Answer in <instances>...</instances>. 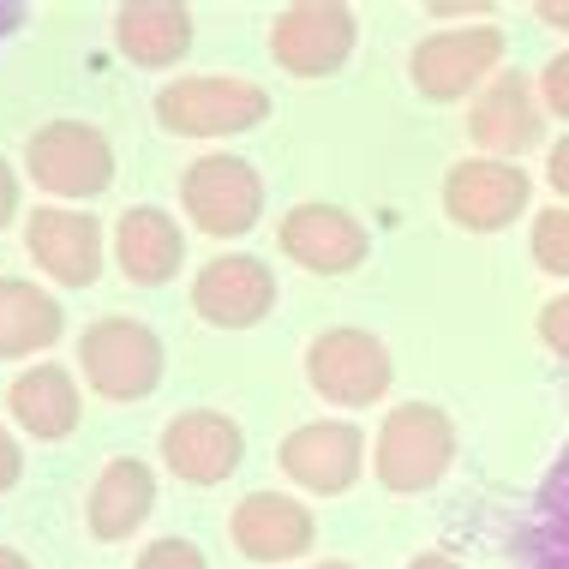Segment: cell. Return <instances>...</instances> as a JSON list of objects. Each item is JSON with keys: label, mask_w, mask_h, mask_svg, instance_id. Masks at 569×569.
Returning a JSON list of instances; mask_svg holds the SVG:
<instances>
[{"label": "cell", "mask_w": 569, "mask_h": 569, "mask_svg": "<svg viewBox=\"0 0 569 569\" xmlns=\"http://www.w3.org/2000/svg\"><path fill=\"white\" fill-rule=\"evenodd\" d=\"M84 383L109 402H138L162 383V342L138 318H97L79 342Z\"/></svg>", "instance_id": "6da1fadb"}, {"label": "cell", "mask_w": 569, "mask_h": 569, "mask_svg": "<svg viewBox=\"0 0 569 569\" xmlns=\"http://www.w3.org/2000/svg\"><path fill=\"white\" fill-rule=\"evenodd\" d=\"M456 461V426L432 402H402L378 432V480L390 491H426Z\"/></svg>", "instance_id": "7a4b0ae2"}, {"label": "cell", "mask_w": 569, "mask_h": 569, "mask_svg": "<svg viewBox=\"0 0 569 569\" xmlns=\"http://www.w3.org/2000/svg\"><path fill=\"white\" fill-rule=\"evenodd\" d=\"M270 97L246 79H222V72H204V79H174L157 97V120L168 132L187 138H222V132H252L264 127Z\"/></svg>", "instance_id": "3957f363"}, {"label": "cell", "mask_w": 569, "mask_h": 569, "mask_svg": "<svg viewBox=\"0 0 569 569\" xmlns=\"http://www.w3.org/2000/svg\"><path fill=\"white\" fill-rule=\"evenodd\" d=\"M24 168L37 174V187L60 198H97L114 180V150L84 120H54V127H37V138L24 144Z\"/></svg>", "instance_id": "277c9868"}, {"label": "cell", "mask_w": 569, "mask_h": 569, "mask_svg": "<svg viewBox=\"0 0 569 569\" xmlns=\"http://www.w3.org/2000/svg\"><path fill=\"white\" fill-rule=\"evenodd\" d=\"M180 204L187 217L217 240H234L258 222L264 210V180H258L252 162L240 157H198L187 174H180Z\"/></svg>", "instance_id": "5b68a950"}, {"label": "cell", "mask_w": 569, "mask_h": 569, "mask_svg": "<svg viewBox=\"0 0 569 569\" xmlns=\"http://www.w3.org/2000/svg\"><path fill=\"white\" fill-rule=\"evenodd\" d=\"M306 378L325 402H342V408H366L390 390L396 366H390V348L366 330H325L312 348H306Z\"/></svg>", "instance_id": "8992f818"}, {"label": "cell", "mask_w": 569, "mask_h": 569, "mask_svg": "<svg viewBox=\"0 0 569 569\" xmlns=\"http://www.w3.org/2000/svg\"><path fill=\"white\" fill-rule=\"evenodd\" d=\"M270 54L282 72L295 79H325L353 54V12L336 0H300V7L276 12L270 30Z\"/></svg>", "instance_id": "52a82bcc"}, {"label": "cell", "mask_w": 569, "mask_h": 569, "mask_svg": "<svg viewBox=\"0 0 569 569\" xmlns=\"http://www.w3.org/2000/svg\"><path fill=\"white\" fill-rule=\"evenodd\" d=\"M528 174L516 162H498V157H473V162H456L443 174V210L450 222L473 228V234H498L510 228L521 210H528Z\"/></svg>", "instance_id": "ba28073f"}, {"label": "cell", "mask_w": 569, "mask_h": 569, "mask_svg": "<svg viewBox=\"0 0 569 569\" xmlns=\"http://www.w3.org/2000/svg\"><path fill=\"white\" fill-rule=\"evenodd\" d=\"M498 60H503V30L473 24V30H438V37H426L420 49H413L408 72H413V84H420V97L456 102L480 79H491Z\"/></svg>", "instance_id": "9c48e42d"}, {"label": "cell", "mask_w": 569, "mask_h": 569, "mask_svg": "<svg viewBox=\"0 0 569 569\" xmlns=\"http://www.w3.org/2000/svg\"><path fill=\"white\" fill-rule=\"evenodd\" d=\"M192 306L204 325L217 330H246L276 306V276L264 270V258H246V252H228V258H210L192 282Z\"/></svg>", "instance_id": "30bf717a"}, {"label": "cell", "mask_w": 569, "mask_h": 569, "mask_svg": "<svg viewBox=\"0 0 569 569\" xmlns=\"http://www.w3.org/2000/svg\"><path fill=\"white\" fill-rule=\"evenodd\" d=\"M240 456H246V432L217 408H192V413H180V420L162 426V461L187 486L228 480V473L240 468Z\"/></svg>", "instance_id": "8fae6325"}, {"label": "cell", "mask_w": 569, "mask_h": 569, "mask_svg": "<svg viewBox=\"0 0 569 569\" xmlns=\"http://www.w3.org/2000/svg\"><path fill=\"white\" fill-rule=\"evenodd\" d=\"M360 461H366V438L348 420H312L282 438V473L306 491H325V498L360 480Z\"/></svg>", "instance_id": "7c38bea8"}, {"label": "cell", "mask_w": 569, "mask_h": 569, "mask_svg": "<svg viewBox=\"0 0 569 569\" xmlns=\"http://www.w3.org/2000/svg\"><path fill=\"white\" fill-rule=\"evenodd\" d=\"M24 252L37 270H49L67 288H90L102 276V228L84 210H30L24 222Z\"/></svg>", "instance_id": "4fadbf2b"}, {"label": "cell", "mask_w": 569, "mask_h": 569, "mask_svg": "<svg viewBox=\"0 0 569 569\" xmlns=\"http://www.w3.org/2000/svg\"><path fill=\"white\" fill-rule=\"evenodd\" d=\"M276 240H282V252L295 258V264L318 270V276H342L366 258V228L348 217V210L336 204H295L276 228Z\"/></svg>", "instance_id": "5bb4252c"}, {"label": "cell", "mask_w": 569, "mask_h": 569, "mask_svg": "<svg viewBox=\"0 0 569 569\" xmlns=\"http://www.w3.org/2000/svg\"><path fill=\"white\" fill-rule=\"evenodd\" d=\"M228 533H234V546L246 558L258 563H282V558H300L306 546H312L318 521L306 503L282 498V491H252V498H240L234 521H228Z\"/></svg>", "instance_id": "9a60e30c"}, {"label": "cell", "mask_w": 569, "mask_h": 569, "mask_svg": "<svg viewBox=\"0 0 569 569\" xmlns=\"http://www.w3.org/2000/svg\"><path fill=\"white\" fill-rule=\"evenodd\" d=\"M114 252H120V270L132 276V282L157 288L168 276L180 270V258H187V234H180V222L168 217L157 204H132L127 217L114 228Z\"/></svg>", "instance_id": "2e32d148"}, {"label": "cell", "mask_w": 569, "mask_h": 569, "mask_svg": "<svg viewBox=\"0 0 569 569\" xmlns=\"http://www.w3.org/2000/svg\"><path fill=\"white\" fill-rule=\"evenodd\" d=\"M468 132L480 138L486 150H498V157H516V150L540 144V102H533V90L521 72H498L480 102H473V120Z\"/></svg>", "instance_id": "e0dca14e"}, {"label": "cell", "mask_w": 569, "mask_h": 569, "mask_svg": "<svg viewBox=\"0 0 569 569\" xmlns=\"http://www.w3.org/2000/svg\"><path fill=\"white\" fill-rule=\"evenodd\" d=\"M150 510H157V480H150V468L132 456H114L109 468L97 473V486H90L84 521H90L97 540H127Z\"/></svg>", "instance_id": "ac0fdd59"}, {"label": "cell", "mask_w": 569, "mask_h": 569, "mask_svg": "<svg viewBox=\"0 0 569 569\" xmlns=\"http://www.w3.org/2000/svg\"><path fill=\"white\" fill-rule=\"evenodd\" d=\"M114 42L138 67H174L192 49V12L174 0H132L114 12Z\"/></svg>", "instance_id": "d6986e66"}, {"label": "cell", "mask_w": 569, "mask_h": 569, "mask_svg": "<svg viewBox=\"0 0 569 569\" xmlns=\"http://www.w3.org/2000/svg\"><path fill=\"white\" fill-rule=\"evenodd\" d=\"M510 546L528 569H569V443H563V456L551 461L540 498H533V510L516 528Z\"/></svg>", "instance_id": "ffe728a7"}, {"label": "cell", "mask_w": 569, "mask_h": 569, "mask_svg": "<svg viewBox=\"0 0 569 569\" xmlns=\"http://www.w3.org/2000/svg\"><path fill=\"white\" fill-rule=\"evenodd\" d=\"M7 408L19 413L30 438H67L79 426V383L67 366H30L24 378H12Z\"/></svg>", "instance_id": "44dd1931"}, {"label": "cell", "mask_w": 569, "mask_h": 569, "mask_svg": "<svg viewBox=\"0 0 569 569\" xmlns=\"http://www.w3.org/2000/svg\"><path fill=\"white\" fill-rule=\"evenodd\" d=\"M60 330H67V312L37 282L0 276V360H24V353L49 348Z\"/></svg>", "instance_id": "7402d4cb"}, {"label": "cell", "mask_w": 569, "mask_h": 569, "mask_svg": "<svg viewBox=\"0 0 569 569\" xmlns=\"http://www.w3.org/2000/svg\"><path fill=\"white\" fill-rule=\"evenodd\" d=\"M533 264L551 276H569V210H540L533 217Z\"/></svg>", "instance_id": "603a6c76"}, {"label": "cell", "mask_w": 569, "mask_h": 569, "mask_svg": "<svg viewBox=\"0 0 569 569\" xmlns=\"http://www.w3.org/2000/svg\"><path fill=\"white\" fill-rule=\"evenodd\" d=\"M138 569H204V551H198L192 540H180V533H168V540L144 546Z\"/></svg>", "instance_id": "cb8c5ba5"}, {"label": "cell", "mask_w": 569, "mask_h": 569, "mask_svg": "<svg viewBox=\"0 0 569 569\" xmlns=\"http://www.w3.org/2000/svg\"><path fill=\"white\" fill-rule=\"evenodd\" d=\"M540 97H546L551 114L569 120V54H558V60H551V67L540 72Z\"/></svg>", "instance_id": "d4e9b609"}, {"label": "cell", "mask_w": 569, "mask_h": 569, "mask_svg": "<svg viewBox=\"0 0 569 569\" xmlns=\"http://www.w3.org/2000/svg\"><path fill=\"white\" fill-rule=\"evenodd\" d=\"M540 336H546L551 353H563V360H569V295H558V300L540 312Z\"/></svg>", "instance_id": "484cf974"}, {"label": "cell", "mask_w": 569, "mask_h": 569, "mask_svg": "<svg viewBox=\"0 0 569 569\" xmlns=\"http://www.w3.org/2000/svg\"><path fill=\"white\" fill-rule=\"evenodd\" d=\"M19 473H24V456H19V443H12V432L0 426V491L19 486Z\"/></svg>", "instance_id": "4316f807"}, {"label": "cell", "mask_w": 569, "mask_h": 569, "mask_svg": "<svg viewBox=\"0 0 569 569\" xmlns=\"http://www.w3.org/2000/svg\"><path fill=\"white\" fill-rule=\"evenodd\" d=\"M546 180H551V187H558V192L569 198V138H563V144H551V162H546Z\"/></svg>", "instance_id": "83f0119b"}, {"label": "cell", "mask_w": 569, "mask_h": 569, "mask_svg": "<svg viewBox=\"0 0 569 569\" xmlns=\"http://www.w3.org/2000/svg\"><path fill=\"white\" fill-rule=\"evenodd\" d=\"M12 210H19V174H12L7 162H0V228L12 222Z\"/></svg>", "instance_id": "f1b7e54d"}, {"label": "cell", "mask_w": 569, "mask_h": 569, "mask_svg": "<svg viewBox=\"0 0 569 569\" xmlns=\"http://www.w3.org/2000/svg\"><path fill=\"white\" fill-rule=\"evenodd\" d=\"M19 19H24V7H19V0H0V42H7L12 30H19Z\"/></svg>", "instance_id": "f546056e"}, {"label": "cell", "mask_w": 569, "mask_h": 569, "mask_svg": "<svg viewBox=\"0 0 569 569\" xmlns=\"http://www.w3.org/2000/svg\"><path fill=\"white\" fill-rule=\"evenodd\" d=\"M533 12H540L546 24H563V30H569V0H540Z\"/></svg>", "instance_id": "4dcf8cb0"}, {"label": "cell", "mask_w": 569, "mask_h": 569, "mask_svg": "<svg viewBox=\"0 0 569 569\" xmlns=\"http://www.w3.org/2000/svg\"><path fill=\"white\" fill-rule=\"evenodd\" d=\"M408 569H461L456 558H443V551H426V558H413Z\"/></svg>", "instance_id": "1f68e13d"}, {"label": "cell", "mask_w": 569, "mask_h": 569, "mask_svg": "<svg viewBox=\"0 0 569 569\" xmlns=\"http://www.w3.org/2000/svg\"><path fill=\"white\" fill-rule=\"evenodd\" d=\"M0 569H30L24 551H12V546H0Z\"/></svg>", "instance_id": "d6a6232c"}, {"label": "cell", "mask_w": 569, "mask_h": 569, "mask_svg": "<svg viewBox=\"0 0 569 569\" xmlns=\"http://www.w3.org/2000/svg\"><path fill=\"white\" fill-rule=\"evenodd\" d=\"M306 569H353V563H306Z\"/></svg>", "instance_id": "836d02e7"}]
</instances>
